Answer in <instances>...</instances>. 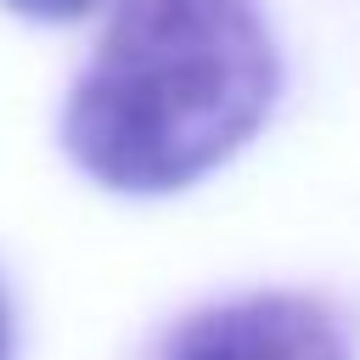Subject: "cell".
<instances>
[{"instance_id": "cell-4", "label": "cell", "mask_w": 360, "mask_h": 360, "mask_svg": "<svg viewBox=\"0 0 360 360\" xmlns=\"http://www.w3.org/2000/svg\"><path fill=\"white\" fill-rule=\"evenodd\" d=\"M0 360H11V309H6V292H0Z\"/></svg>"}, {"instance_id": "cell-1", "label": "cell", "mask_w": 360, "mask_h": 360, "mask_svg": "<svg viewBox=\"0 0 360 360\" xmlns=\"http://www.w3.org/2000/svg\"><path fill=\"white\" fill-rule=\"evenodd\" d=\"M276 84L259 0H118L68 90L62 146L96 186L163 197L248 146Z\"/></svg>"}, {"instance_id": "cell-3", "label": "cell", "mask_w": 360, "mask_h": 360, "mask_svg": "<svg viewBox=\"0 0 360 360\" xmlns=\"http://www.w3.org/2000/svg\"><path fill=\"white\" fill-rule=\"evenodd\" d=\"M0 6H11L17 17H34V22H73V17L96 11L101 0H0Z\"/></svg>"}, {"instance_id": "cell-2", "label": "cell", "mask_w": 360, "mask_h": 360, "mask_svg": "<svg viewBox=\"0 0 360 360\" xmlns=\"http://www.w3.org/2000/svg\"><path fill=\"white\" fill-rule=\"evenodd\" d=\"M152 360H349V338L321 298L248 292L186 315Z\"/></svg>"}]
</instances>
